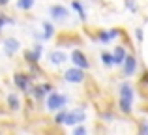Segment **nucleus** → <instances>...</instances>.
<instances>
[{"label": "nucleus", "mask_w": 148, "mask_h": 135, "mask_svg": "<svg viewBox=\"0 0 148 135\" xmlns=\"http://www.w3.org/2000/svg\"><path fill=\"white\" fill-rule=\"evenodd\" d=\"M68 105V96L66 94H60V92H49L47 99H45V107L47 111H60Z\"/></svg>", "instance_id": "2"}, {"label": "nucleus", "mask_w": 148, "mask_h": 135, "mask_svg": "<svg viewBox=\"0 0 148 135\" xmlns=\"http://www.w3.org/2000/svg\"><path fill=\"white\" fill-rule=\"evenodd\" d=\"M101 64H103L105 68H112L114 66V60H112V53H107V51H103L101 53Z\"/></svg>", "instance_id": "18"}, {"label": "nucleus", "mask_w": 148, "mask_h": 135, "mask_svg": "<svg viewBox=\"0 0 148 135\" xmlns=\"http://www.w3.org/2000/svg\"><path fill=\"white\" fill-rule=\"evenodd\" d=\"M6 103H8V107H10L11 111H17V109H21V98H19V94H17V92H11V94L8 96Z\"/></svg>", "instance_id": "14"}, {"label": "nucleus", "mask_w": 148, "mask_h": 135, "mask_svg": "<svg viewBox=\"0 0 148 135\" xmlns=\"http://www.w3.org/2000/svg\"><path fill=\"white\" fill-rule=\"evenodd\" d=\"M73 133H75V135H84V133H86V128H83V126L77 128V126H75V128H73Z\"/></svg>", "instance_id": "28"}, {"label": "nucleus", "mask_w": 148, "mask_h": 135, "mask_svg": "<svg viewBox=\"0 0 148 135\" xmlns=\"http://www.w3.org/2000/svg\"><path fill=\"white\" fill-rule=\"evenodd\" d=\"M84 120H86V113H84V107H77V109L68 111V116H66V124H68V126L83 124Z\"/></svg>", "instance_id": "7"}, {"label": "nucleus", "mask_w": 148, "mask_h": 135, "mask_svg": "<svg viewBox=\"0 0 148 135\" xmlns=\"http://www.w3.org/2000/svg\"><path fill=\"white\" fill-rule=\"evenodd\" d=\"M71 8L75 10V13L79 15L81 21H86V10H84V6H83L81 0H71Z\"/></svg>", "instance_id": "16"}, {"label": "nucleus", "mask_w": 148, "mask_h": 135, "mask_svg": "<svg viewBox=\"0 0 148 135\" xmlns=\"http://www.w3.org/2000/svg\"><path fill=\"white\" fill-rule=\"evenodd\" d=\"M8 2H10V0H0V6H6Z\"/></svg>", "instance_id": "29"}, {"label": "nucleus", "mask_w": 148, "mask_h": 135, "mask_svg": "<svg viewBox=\"0 0 148 135\" xmlns=\"http://www.w3.org/2000/svg\"><path fill=\"white\" fill-rule=\"evenodd\" d=\"M124 4H126V8H127L130 11H133V13L137 11V4H135V0H126Z\"/></svg>", "instance_id": "24"}, {"label": "nucleus", "mask_w": 148, "mask_h": 135, "mask_svg": "<svg viewBox=\"0 0 148 135\" xmlns=\"http://www.w3.org/2000/svg\"><path fill=\"white\" fill-rule=\"evenodd\" d=\"M54 90V86L51 83H43V84H40V86H32V94H34V98L36 99H41L43 96H47L49 92H53Z\"/></svg>", "instance_id": "11"}, {"label": "nucleus", "mask_w": 148, "mask_h": 135, "mask_svg": "<svg viewBox=\"0 0 148 135\" xmlns=\"http://www.w3.org/2000/svg\"><path fill=\"white\" fill-rule=\"evenodd\" d=\"M141 84L148 86V69H143V75H141Z\"/></svg>", "instance_id": "27"}, {"label": "nucleus", "mask_w": 148, "mask_h": 135, "mask_svg": "<svg viewBox=\"0 0 148 135\" xmlns=\"http://www.w3.org/2000/svg\"><path fill=\"white\" fill-rule=\"evenodd\" d=\"M32 79H34L32 73H25V71H17L13 75V83L17 84V88L23 90V92H30L32 90Z\"/></svg>", "instance_id": "3"}, {"label": "nucleus", "mask_w": 148, "mask_h": 135, "mask_svg": "<svg viewBox=\"0 0 148 135\" xmlns=\"http://www.w3.org/2000/svg\"><path fill=\"white\" fill-rule=\"evenodd\" d=\"M36 0H17V10H23V11H28L34 8Z\"/></svg>", "instance_id": "19"}, {"label": "nucleus", "mask_w": 148, "mask_h": 135, "mask_svg": "<svg viewBox=\"0 0 148 135\" xmlns=\"http://www.w3.org/2000/svg\"><path fill=\"white\" fill-rule=\"evenodd\" d=\"M135 99V88L130 81H124L118 86V109L122 114H131Z\"/></svg>", "instance_id": "1"}, {"label": "nucleus", "mask_w": 148, "mask_h": 135, "mask_svg": "<svg viewBox=\"0 0 148 135\" xmlns=\"http://www.w3.org/2000/svg\"><path fill=\"white\" fill-rule=\"evenodd\" d=\"M6 25H15V19L8 17L6 13H0V32L4 30V26H6Z\"/></svg>", "instance_id": "20"}, {"label": "nucleus", "mask_w": 148, "mask_h": 135, "mask_svg": "<svg viewBox=\"0 0 148 135\" xmlns=\"http://www.w3.org/2000/svg\"><path fill=\"white\" fill-rule=\"evenodd\" d=\"M49 60H51V64H54V66H60V64H64L66 60H68V56H66L62 51H53V53H49Z\"/></svg>", "instance_id": "15"}, {"label": "nucleus", "mask_w": 148, "mask_h": 135, "mask_svg": "<svg viewBox=\"0 0 148 135\" xmlns=\"http://www.w3.org/2000/svg\"><path fill=\"white\" fill-rule=\"evenodd\" d=\"M137 130H139V133L148 135V122L146 120H141V122H139V126H137Z\"/></svg>", "instance_id": "23"}, {"label": "nucleus", "mask_w": 148, "mask_h": 135, "mask_svg": "<svg viewBox=\"0 0 148 135\" xmlns=\"http://www.w3.org/2000/svg\"><path fill=\"white\" fill-rule=\"evenodd\" d=\"M118 36H122V30L120 28H109V30H98L94 40L99 41V43H111V41L116 40Z\"/></svg>", "instance_id": "6"}, {"label": "nucleus", "mask_w": 148, "mask_h": 135, "mask_svg": "<svg viewBox=\"0 0 148 135\" xmlns=\"http://www.w3.org/2000/svg\"><path fill=\"white\" fill-rule=\"evenodd\" d=\"M32 53L36 55L38 60H41V56H43V45H41V43H34L32 45Z\"/></svg>", "instance_id": "22"}, {"label": "nucleus", "mask_w": 148, "mask_h": 135, "mask_svg": "<svg viewBox=\"0 0 148 135\" xmlns=\"http://www.w3.org/2000/svg\"><path fill=\"white\" fill-rule=\"evenodd\" d=\"M71 62H73V66H77V68H83V69H88L90 68V60H88V56L84 55L81 49H75V51L71 53Z\"/></svg>", "instance_id": "8"}, {"label": "nucleus", "mask_w": 148, "mask_h": 135, "mask_svg": "<svg viewBox=\"0 0 148 135\" xmlns=\"http://www.w3.org/2000/svg\"><path fill=\"white\" fill-rule=\"evenodd\" d=\"M79 38L75 36V34H62L60 38H58V45L60 47H68V45H75V43H79Z\"/></svg>", "instance_id": "13"}, {"label": "nucleus", "mask_w": 148, "mask_h": 135, "mask_svg": "<svg viewBox=\"0 0 148 135\" xmlns=\"http://www.w3.org/2000/svg\"><path fill=\"white\" fill-rule=\"evenodd\" d=\"M66 116H68V111L60 109L56 113V116H54V124H66Z\"/></svg>", "instance_id": "21"}, {"label": "nucleus", "mask_w": 148, "mask_h": 135, "mask_svg": "<svg viewBox=\"0 0 148 135\" xmlns=\"http://www.w3.org/2000/svg\"><path fill=\"white\" fill-rule=\"evenodd\" d=\"M137 68H139V60L135 55H130L127 53L126 60L122 62V77H126V79H130V77H133L135 73H137Z\"/></svg>", "instance_id": "4"}, {"label": "nucleus", "mask_w": 148, "mask_h": 135, "mask_svg": "<svg viewBox=\"0 0 148 135\" xmlns=\"http://www.w3.org/2000/svg\"><path fill=\"white\" fill-rule=\"evenodd\" d=\"M135 40H137L139 43H143V40H145V36H143V28H135Z\"/></svg>", "instance_id": "25"}, {"label": "nucleus", "mask_w": 148, "mask_h": 135, "mask_svg": "<svg viewBox=\"0 0 148 135\" xmlns=\"http://www.w3.org/2000/svg\"><path fill=\"white\" fill-rule=\"evenodd\" d=\"M49 15L54 21H64V19H68L69 11H68V8H64L62 4H54V6L49 8Z\"/></svg>", "instance_id": "9"}, {"label": "nucleus", "mask_w": 148, "mask_h": 135, "mask_svg": "<svg viewBox=\"0 0 148 135\" xmlns=\"http://www.w3.org/2000/svg\"><path fill=\"white\" fill-rule=\"evenodd\" d=\"M53 36H54V26L51 25V23L45 21L43 23V32H41V38H43V40H51Z\"/></svg>", "instance_id": "17"}, {"label": "nucleus", "mask_w": 148, "mask_h": 135, "mask_svg": "<svg viewBox=\"0 0 148 135\" xmlns=\"http://www.w3.org/2000/svg\"><path fill=\"white\" fill-rule=\"evenodd\" d=\"M84 79H86V73H84V69H83V68H77V66L66 69V73H64V81H66V83L77 84V83H83Z\"/></svg>", "instance_id": "5"}, {"label": "nucleus", "mask_w": 148, "mask_h": 135, "mask_svg": "<svg viewBox=\"0 0 148 135\" xmlns=\"http://www.w3.org/2000/svg\"><path fill=\"white\" fill-rule=\"evenodd\" d=\"M2 49L6 51V55H15V53L21 49V41L15 40V38H6V40L2 41Z\"/></svg>", "instance_id": "10"}, {"label": "nucleus", "mask_w": 148, "mask_h": 135, "mask_svg": "<svg viewBox=\"0 0 148 135\" xmlns=\"http://www.w3.org/2000/svg\"><path fill=\"white\" fill-rule=\"evenodd\" d=\"M101 116L105 118V122H112V120H114V113H111V111H107V113H103Z\"/></svg>", "instance_id": "26"}, {"label": "nucleus", "mask_w": 148, "mask_h": 135, "mask_svg": "<svg viewBox=\"0 0 148 135\" xmlns=\"http://www.w3.org/2000/svg\"><path fill=\"white\" fill-rule=\"evenodd\" d=\"M127 56V49L124 45H116L114 51H112V60H114V66H122V62Z\"/></svg>", "instance_id": "12"}]
</instances>
